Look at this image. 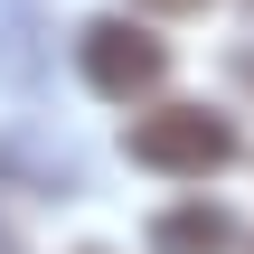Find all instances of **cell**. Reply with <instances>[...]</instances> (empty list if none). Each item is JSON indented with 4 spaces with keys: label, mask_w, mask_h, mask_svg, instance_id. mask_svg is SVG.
I'll use <instances>...</instances> for the list:
<instances>
[{
    "label": "cell",
    "mask_w": 254,
    "mask_h": 254,
    "mask_svg": "<svg viewBox=\"0 0 254 254\" xmlns=\"http://www.w3.org/2000/svg\"><path fill=\"white\" fill-rule=\"evenodd\" d=\"M141 9H198V0H141Z\"/></svg>",
    "instance_id": "4"
},
{
    "label": "cell",
    "mask_w": 254,
    "mask_h": 254,
    "mask_svg": "<svg viewBox=\"0 0 254 254\" xmlns=\"http://www.w3.org/2000/svg\"><path fill=\"white\" fill-rule=\"evenodd\" d=\"M75 66H85V85H94L104 104H141V94H160L170 47H160L151 28H132V19H94V28L75 38Z\"/></svg>",
    "instance_id": "2"
},
{
    "label": "cell",
    "mask_w": 254,
    "mask_h": 254,
    "mask_svg": "<svg viewBox=\"0 0 254 254\" xmlns=\"http://www.w3.org/2000/svg\"><path fill=\"white\" fill-rule=\"evenodd\" d=\"M132 160L160 170V179H207V170L236 160V123L207 113V104H160V113L132 123Z\"/></svg>",
    "instance_id": "1"
},
{
    "label": "cell",
    "mask_w": 254,
    "mask_h": 254,
    "mask_svg": "<svg viewBox=\"0 0 254 254\" xmlns=\"http://www.w3.org/2000/svg\"><path fill=\"white\" fill-rule=\"evenodd\" d=\"M236 245V217L226 207H207V198H189V207H160L151 217V254H226Z\"/></svg>",
    "instance_id": "3"
},
{
    "label": "cell",
    "mask_w": 254,
    "mask_h": 254,
    "mask_svg": "<svg viewBox=\"0 0 254 254\" xmlns=\"http://www.w3.org/2000/svg\"><path fill=\"white\" fill-rule=\"evenodd\" d=\"M0 254H19V236H9V217H0Z\"/></svg>",
    "instance_id": "5"
}]
</instances>
